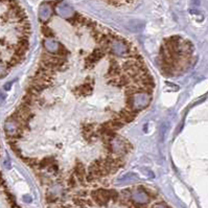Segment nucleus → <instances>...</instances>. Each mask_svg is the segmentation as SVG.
<instances>
[{"label": "nucleus", "mask_w": 208, "mask_h": 208, "mask_svg": "<svg viewBox=\"0 0 208 208\" xmlns=\"http://www.w3.org/2000/svg\"><path fill=\"white\" fill-rule=\"evenodd\" d=\"M91 197L94 203H96L99 206H105L110 201L109 194H108L107 189H99V190H93L91 192Z\"/></svg>", "instance_id": "1"}, {"label": "nucleus", "mask_w": 208, "mask_h": 208, "mask_svg": "<svg viewBox=\"0 0 208 208\" xmlns=\"http://www.w3.org/2000/svg\"><path fill=\"white\" fill-rule=\"evenodd\" d=\"M92 91V86L89 83H85V84L81 85L80 87L74 89V93L78 95H89Z\"/></svg>", "instance_id": "2"}, {"label": "nucleus", "mask_w": 208, "mask_h": 208, "mask_svg": "<svg viewBox=\"0 0 208 208\" xmlns=\"http://www.w3.org/2000/svg\"><path fill=\"white\" fill-rule=\"evenodd\" d=\"M140 189H142V187H140ZM133 198H134L136 203H146L149 201V196H146V194L143 190L142 191H136L133 194Z\"/></svg>", "instance_id": "3"}, {"label": "nucleus", "mask_w": 208, "mask_h": 208, "mask_svg": "<svg viewBox=\"0 0 208 208\" xmlns=\"http://www.w3.org/2000/svg\"><path fill=\"white\" fill-rule=\"evenodd\" d=\"M49 16H50V11H49V9L42 5L41 11H40V19H41L42 21H46L49 18Z\"/></svg>", "instance_id": "4"}, {"label": "nucleus", "mask_w": 208, "mask_h": 208, "mask_svg": "<svg viewBox=\"0 0 208 208\" xmlns=\"http://www.w3.org/2000/svg\"><path fill=\"white\" fill-rule=\"evenodd\" d=\"M136 64H137V63H136L134 60H128L127 62H125L124 64H122V67H121V68H122V70H124V71L128 72V71L131 70V69L135 66Z\"/></svg>", "instance_id": "5"}, {"label": "nucleus", "mask_w": 208, "mask_h": 208, "mask_svg": "<svg viewBox=\"0 0 208 208\" xmlns=\"http://www.w3.org/2000/svg\"><path fill=\"white\" fill-rule=\"evenodd\" d=\"M53 162V158H50V157H48V158H44L43 160L40 162V164H39V166H40V168H45V167H47V166H50L51 165V163Z\"/></svg>", "instance_id": "6"}, {"label": "nucleus", "mask_w": 208, "mask_h": 208, "mask_svg": "<svg viewBox=\"0 0 208 208\" xmlns=\"http://www.w3.org/2000/svg\"><path fill=\"white\" fill-rule=\"evenodd\" d=\"M41 32H42V34H43L45 37H51V36H53V30H51L49 27H47V26H45V25L41 26Z\"/></svg>", "instance_id": "7"}, {"label": "nucleus", "mask_w": 208, "mask_h": 208, "mask_svg": "<svg viewBox=\"0 0 208 208\" xmlns=\"http://www.w3.org/2000/svg\"><path fill=\"white\" fill-rule=\"evenodd\" d=\"M58 53H59L60 55H66L67 53H68V51H67V49L64 46L59 44V45H58Z\"/></svg>", "instance_id": "8"}, {"label": "nucleus", "mask_w": 208, "mask_h": 208, "mask_svg": "<svg viewBox=\"0 0 208 208\" xmlns=\"http://www.w3.org/2000/svg\"><path fill=\"white\" fill-rule=\"evenodd\" d=\"M68 185L70 187H74L76 185V179L74 178V176H71L70 178L68 179Z\"/></svg>", "instance_id": "9"}, {"label": "nucleus", "mask_w": 208, "mask_h": 208, "mask_svg": "<svg viewBox=\"0 0 208 208\" xmlns=\"http://www.w3.org/2000/svg\"><path fill=\"white\" fill-rule=\"evenodd\" d=\"M11 87H12V82H9V83H7V84L4 85V89L5 90H9L11 89Z\"/></svg>", "instance_id": "10"}, {"label": "nucleus", "mask_w": 208, "mask_h": 208, "mask_svg": "<svg viewBox=\"0 0 208 208\" xmlns=\"http://www.w3.org/2000/svg\"><path fill=\"white\" fill-rule=\"evenodd\" d=\"M0 74H2V76H4V71H3V66L1 65V63H0Z\"/></svg>", "instance_id": "11"}, {"label": "nucleus", "mask_w": 208, "mask_h": 208, "mask_svg": "<svg viewBox=\"0 0 208 208\" xmlns=\"http://www.w3.org/2000/svg\"><path fill=\"white\" fill-rule=\"evenodd\" d=\"M3 99H5V95L3 93H1V92H0V101H2Z\"/></svg>", "instance_id": "12"}, {"label": "nucleus", "mask_w": 208, "mask_h": 208, "mask_svg": "<svg viewBox=\"0 0 208 208\" xmlns=\"http://www.w3.org/2000/svg\"><path fill=\"white\" fill-rule=\"evenodd\" d=\"M4 43H5V42H4V39H0V44H2V45H3Z\"/></svg>", "instance_id": "13"}, {"label": "nucleus", "mask_w": 208, "mask_h": 208, "mask_svg": "<svg viewBox=\"0 0 208 208\" xmlns=\"http://www.w3.org/2000/svg\"><path fill=\"white\" fill-rule=\"evenodd\" d=\"M140 208H146V207H140Z\"/></svg>", "instance_id": "14"}]
</instances>
